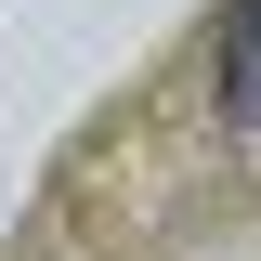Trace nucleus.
<instances>
[{"label":"nucleus","mask_w":261,"mask_h":261,"mask_svg":"<svg viewBox=\"0 0 261 261\" xmlns=\"http://www.w3.org/2000/svg\"><path fill=\"white\" fill-rule=\"evenodd\" d=\"M222 118L261 130V0H235V13H222Z\"/></svg>","instance_id":"obj_1"}]
</instances>
